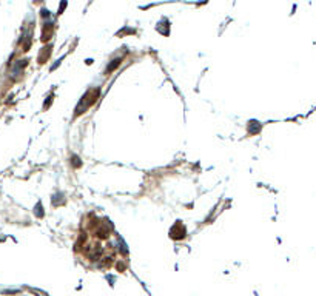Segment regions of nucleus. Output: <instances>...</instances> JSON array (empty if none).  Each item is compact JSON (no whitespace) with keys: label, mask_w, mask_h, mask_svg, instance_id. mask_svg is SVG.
<instances>
[{"label":"nucleus","mask_w":316,"mask_h":296,"mask_svg":"<svg viewBox=\"0 0 316 296\" xmlns=\"http://www.w3.org/2000/svg\"><path fill=\"white\" fill-rule=\"evenodd\" d=\"M119 63H120V59H116V60H113V63H111V65L108 66V68H107V73H111V71H113V70H114V68H116V66L119 65Z\"/></svg>","instance_id":"1"}]
</instances>
